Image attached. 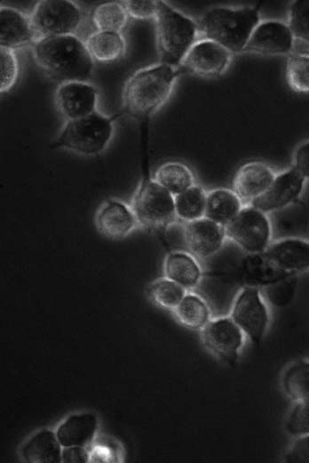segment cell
I'll use <instances>...</instances> for the list:
<instances>
[{"label":"cell","mask_w":309,"mask_h":463,"mask_svg":"<svg viewBox=\"0 0 309 463\" xmlns=\"http://www.w3.org/2000/svg\"><path fill=\"white\" fill-rule=\"evenodd\" d=\"M305 179L293 167H289L276 176L266 191L250 205L271 214L284 209L297 201L305 184Z\"/></svg>","instance_id":"5bb4252c"},{"label":"cell","mask_w":309,"mask_h":463,"mask_svg":"<svg viewBox=\"0 0 309 463\" xmlns=\"http://www.w3.org/2000/svg\"><path fill=\"white\" fill-rule=\"evenodd\" d=\"M260 21L258 6H217L205 12L196 22L199 39L212 40L236 54L243 53Z\"/></svg>","instance_id":"3957f363"},{"label":"cell","mask_w":309,"mask_h":463,"mask_svg":"<svg viewBox=\"0 0 309 463\" xmlns=\"http://www.w3.org/2000/svg\"><path fill=\"white\" fill-rule=\"evenodd\" d=\"M90 459V453L86 447L70 446L62 448V462L64 463H85Z\"/></svg>","instance_id":"ab89813d"},{"label":"cell","mask_w":309,"mask_h":463,"mask_svg":"<svg viewBox=\"0 0 309 463\" xmlns=\"http://www.w3.org/2000/svg\"><path fill=\"white\" fill-rule=\"evenodd\" d=\"M289 86L297 93H309V54H289L285 65Z\"/></svg>","instance_id":"1f68e13d"},{"label":"cell","mask_w":309,"mask_h":463,"mask_svg":"<svg viewBox=\"0 0 309 463\" xmlns=\"http://www.w3.org/2000/svg\"><path fill=\"white\" fill-rule=\"evenodd\" d=\"M295 39L287 23L275 20H261L252 31L243 53L265 55L291 53Z\"/></svg>","instance_id":"9a60e30c"},{"label":"cell","mask_w":309,"mask_h":463,"mask_svg":"<svg viewBox=\"0 0 309 463\" xmlns=\"http://www.w3.org/2000/svg\"><path fill=\"white\" fill-rule=\"evenodd\" d=\"M98 416L91 411L68 415L57 426L55 433L62 447L91 444L99 430Z\"/></svg>","instance_id":"44dd1931"},{"label":"cell","mask_w":309,"mask_h":463,"mask_svg":"<svg viewBox=\"0 0 309 463\" xmlns=\"http://www.w3.org/2000/svg\"><path fill=\"white\" fill-rule=\"evenodd\" d=\"M286 430L297 437L309 434V400L295 403L286 420Z\"/></svg>","instance_id":"d590c367"},{"label":"cell","mask_w":309,"mask_h":463,"mask_svg":"<svg viewBox=\"0 0 309 463\" xmlns=\"http://www.w3.org/2000/svg\"><path fill=\"white\" fill-rule=\"evenodd\" d=\"M297 281L296 273H293L277 283L264 288L266 297L264 296L273 305H286L294 296Z\"/></svg>","instance_id":"e575fe53"},{"label":"cell","mask_w":309,"mask_h":463,"mask_svg":"<svg viewBox=\"0 0 309 463\" xmlns=\"http://www.w3.org/2000/svg\"><path fill=\"white\" fill-rule=\"evenodd\" d=\"M282 386L295 402L309 400V361H299L285 371Z\"/></svg>","instance_id":"4dcf8cb0"},{"label":"cell","mask_w":309,"mask_h":463,"mask_svg":"<svg viewBox=\"0 0 309 463\" xmlns=\"http://www.w3.org/2000/svg\"><path fill=\"white\" fill-rule=\"evenodd\" d=\"M292 167L305 180H309V141L302 142L296 149Z\"/></svg>","instance_id":"f35d334b"},{"label":"cell","mask_w":309,"mask_h":463,"mask_svg":"<svg viewBox=\"0 0 309 463\" xmlns=\"http://www.w3.org/2000/svg\"><path fill=\"white\" fill-rule=\"evenodd\" d=\"M287 24L295 41L309 45V0H296L291 3Z\"/></svg>","instance_id":"d6a6232c"},{"label":"cell","mask_w":309,"mask_h":463,"mask_svg":"<svg viewBox=\"0 0 309 463\" xmlns=\"http://www.w3.org/2000/svg\"><path fill=\"white\" fill-rule=\"evenodd\" d=\"M153 178L173 196L196 183L192 169L179 161H168L155 170Z\"/></svg>","instance_id":"4316f807"},{"label":"cell","mask_w":309,"mask_h":463,"mask_svg":"<svg viewBox=\"0 0 309 463\" xmlns=\"http://www.w3.org/2000/svg\"><path fill=\"white\" fill-rule=\"evenodd\" d=\"M119 116L109 117L97 110L83 118L66 120L52 146L86 157L99 155L108 147L114 135V122Z\"/></svg>","instance_id":"5b68a950"},{"label":"cell","mask_w":309,"mask_h":463,"mask_svg":"<svg viewBox=\"0 0 309 463\" xmlns=\"http://www.w3.org/2000/svg\"><path fill=\"white\" fill-rule=\"evenodd\" d=\"M163 274L187 290L197 288L204 278L198 258L185 250H173L166 255Z\"/></svg>","instance_id":"7402d4cb"},{"label":"cell","mask_w":309,"mask_h":463,"mask_svg":"<svg viewBox=\"0 0 309 463\" xmlns=\"http://www.w3.org/2000/svg\"><path fill=\"white\" fill-rule=\"evenodd\" d=\"M91 19L98 31L122 33L130 17L123 2L112 1L95 7Z\"/></svg>","instance_id":"f1b7e54d"},{"label":"cell","mask_w":309,"mask_h":463,"mask_svg":"<svg viewBox=\"0 0 309 463\" xmlns=\"http://www.w3.org/2000/svg\"><path fill=\"white\" fill-rule=\"evenodd\" d=\"M181 74L179 67L161 62L137 70L123 87V111L136 119L149 118L169 100Z\"/></svg>","instance_id":"7a4b0ae2"},{"label":"cell","mask_w":309,"mask_h":463,"mask_svg":"<svg viewBox=\"0 0 309 463\" xmlns=\"http://www.w3.org/2000/svg\"><path fill=\"white\" fill-rule=\"evenodd\" d=\"M94 223L101 235L115 240L128 237L139 227L131 205L115 198L100 204L95 213Z\"/></svg>","instance_id":"2e32d148"},{"label":"cell","mask_w":309,"mask_h":463,"mask_svg":"<svg viewBox=\"0 0 309 463\" xmlns=\"http://www.w3.org/2000/svg\"><path fill=\"white\" fill-rule=\"evenodd\" d=\"M154 22L160 62L179 67L189 49L199 40L197 22L162 0H157Z\"/></svg>","instance_id":"277c9868"},{"label":"cell","mask_w":309,"mask_h":463,"mask_svg":"<svg viewBox=\"0 0 309 463\" xmlns=\"http://www.w3.org/2000/svg\"><path fill=\"white\" fill-rule=\"evenodd\" d=\"M206 196L207 191L198 183L174 196L177 220L186 223L204 217Z\"/></svg>","instance_id":"83f0119b"},{"label":"cell","mask_w":309,"mask_h":463,"mask_svg":"<svg viewBox=\"0 0 309 463\" xmlns=\"http://www.w3.org/2000/svg\"><path fill=\"white\" fill-rule=\"evenodd\" d=\"M187 291L165 276L151 281L147 288V296L155 305L171 312L178 305Z\"/></svg>","instance_id":"f546056e"},{"label":"cell","mask_w":309,"mask_h":463,"mask_svg":"<svg viewBox=\"0 0 309 463\" xmlns=\"http://www.w3.org/2000/svg\"><path fill=\"white\" fill-rule=\"evenodd\" d=\"M295 272H287L276 265L265 253L245 254L237 265L226 277L242 287L264 288L277 283Z\"/></svg>","instance_id":"7c38bea8"},{"label":"cell","mask_w":309,"mask_h":463,"mask_svg":"<svg viewBox=\"0 0 309 463\" xmlns=\"http://www.w3.org/2000/svg\"><path fill=\"white\" fill-rule=\"evenodd\" d=\"M227 241L245 254L265 253L273 240L270 218L252 205H244L235 218L225 226Z\"/></svg>","instance_id":"52a82bcc"},{"label":"cell","mask_w":309,"mask_h":463,"mask_svg":"<svg viewBox=\"0 0 309 463\" xmlns=\"http://www.w3.org/2000/svg\"><path fill=\"white\" fill-rule=\"evenodd\" d=\"M130 18L138 20H154L157 13V1L126 0L123 1Z\"/></svg>","instance_id":"8d00e7d4"},{"label":"cell","mask_w":309,"mask_h":463,"mask_svg":"<svg viewBox=\"0 0 309 463\" xmlns=\"http://www.w3.org/2000/svg\"><path fill=\"white\" fill-rule=\"evenodd\" d=\"M98 98V88L90 81H67L58 85L54 104L66 120H72L97 111Z\"/></svg>","instance_id":"4fadbf2b"},{"label":"cell","mask_w":309,"mask_h":463,"mask_svg":"<svg viewBox=\"0 0 309 463\" xmlns=\"http://www.w3.org/2000/svg\"><path fill=\"white\" fill-rule=\"evenodd\" d=\"M229 316L247 338L259 345L270 325V312L261 288L242 287L233 300Z\"/></svg>","instance_id":"9c48e42d"},{"label":"cell","mask_w":309,"mask_h":463,"mask_svg":"<svg viewBox=\"0 0 309 463\" xmlns=\"http://www.w3.org/2000/svg\"><path fill=\"white\" fill-rule=\"evenodd\" d=\"M20 63L15 51L0 47V92L5 93L16 85Z\"/></svg>","instance_id":"836d02e7"},{"label":"cell","mask_w":309,"mask_h":463,"mask_svg":"<svg viewBox=\"0 0 309 463\" xmlns=\"http://www.w3.org/2000/svg\"><path fill=\"white\" fill-rule=\"evenodd\" d=\"M40 70L59 85L67 81H90L93 60L84 41L76 35L41 37L31 45Z\"/></svg>","instance_id":"6da1fadb"},{"label":"cell","mask_w":309,"mask_h":463,"mask_svg":"<svg viewBox=\"0 0 309 463\" xmlns=\"http://www.w3.org/2000/svg\"><path fill=\"white\" fill-rule=\"evenodd\" d=\"M243 207L244 204L232 189L214 188L207 191L205 217L226 226Z\"/></svg>","instance_id":"cb8c5ba5"},{"label":"cell","mask_w":309,"mask_h":463,"mask_svg":"<svg viewBox=\"0 0 309 463\" xmlns=\"http://www.w3.org/2000/svg\"><path fill=\"white\" fill-rule=\"evenodd\" d=\"M233 53L210 39H199L182 60V73L210 77L222 75L229 67Z\"/></svg>","instance_id":"8fae6325"},{"label":"cell","mask_w":309,"mask_h":463,"mask_svg":"<svg viewBox=\"0 0 309 463\" xmlns=\"http://www.w3.org/2000/svg\"><path fill=\"white\" fill-rule=\"evenodd\" d=\"M283 459L288 463H309V434L297 436Z\"/></svg>","instance_id":"74e56055"},{"label":"cell","mask_w":309,"mask_h":463,"mask_svg":"<svg viewBox=\"0 0 309 463\" xmlns=\"http://www.w3.org/2000/svg\"><path fill=\"white\" fill-rule=\"evenodd\" d=\"M37 39L75 35L83 21V12L70 0L38 1L30 13Z\"/></svg>","instance_id":"ba28073f"},{"label":"cell","mask_w":309,"mask_h":463,"mask_svg":"<svg viewBox=\"0 0 309 463\" xmlns=\"http://www.w3.org/2000/svg\"><path fill=\"white\" fill-rule=\"evenodd\" d=\"M84 44L92 60L102 63L121 59L126 48L123 34L111 31L96 30L87 37Z\"/></svg>","instance_id":"484cf974"},{"label":"cell","mask_w":309,"mask_h":463,"mask_svg":"<svg viewBox=\"0 0 309 463\" xmlns=\"http://www.w3.org/2000/svg\"><path fill=\"white\" fill-rule=\"evenodd\" d=\"M62 448L55 431L44 428L23 443L20 457L28 463H59L62 462Z\"/></svg>","instance_id":"603a6c76"},{"label":"cell","mask_w":309,"mask_h":463,"mask_svg":"<svg viewBox=\"0 0 309 463\" xmlns=\"http://www.w3.org/2000/svg\"><path fill=\"white\" fill-rule=\"evenodd\" d=\"M172 313L180 325L194 330H202L213 318L208 300L192 290L187 291Z\"/></svg>","instance_id":"d4e9b609"},{"label":"cell","mask_w":309,"mask_h":463,"mask_svg":"<svg viewBox=\"0 0 309 463\" xmlns=\"http://www.w3.org/2000/svg\"><path fill=\"white\" fill-rule=\"evenodd\" d=\"M200 332L203 346L214 357L229 366L238 362L246 336L229 315L212 318Z\"/></svg>","instance_id":"30bf717a"},{"label":"cell","mask_w":309,"mask_h":463,"mask_svg":"<svg viewBox=\"0 0 309 463\" xmlns=\"http://www.w3.org/2000/svg\"><path fill=\"white\" fill-rule=\"evenodd\" d=\"M130 205L139 227L158 230L178 221L174 196L153 177L145 176L140 181Z\"/></svg>","instance_id":"8992f818"},{"label":"cell","mask_w":309,"mask_h":463,"mask_svg":"<svg viewBox=\"0 0 309 463\" xmlns=\"http://www.w3.org/2000/svg\"><path fill=\"white\" fill-rule=\"evenodd\" d=\"M37 39L30 15L11 7L0 6V46L16 51L31 46Z\"/></svg>","instance_id":"d6986e66"},{"label":"cell","mask_w":309,"mask_h":463,"mask_svg":"<svg viewBox=\"0 0 309 463\" xmlns=\"http://www.w3.org/2000/svg\"><path fill=\"white\" fill-rule=\"evenodd\" d=\"M265 256L280 268L297 273L309 269V240L286 237L273 240Z\"/></svg>","instance_id":"ffe728a7"},{"label":"cell","mask_w":309,"mask_h":463,"mask_svg":"<svg viewBox=\"0 0 309 463\" xmlns=\"http://www.w3.org/2000/svg\"><path fill=\"white\" fill-rule=\"evenodd\" d=\"M275 176L270 165L262 160H251L237 169L231 189L244 205H250L266 191Z\"/></svg>","instance_id":"ac0fdd59"},{"label":"cell","mask_w":309,"mask_h":463,"mask_svg":"<svg viewBox=\"0 0 309 463\" xmlns=\"http://www.w3.org/2000/svg\"><path fill=\"white\" fill-rule=\"evenodd\" d=\"M183 224V237L187 251L198 259H206L218 254L227 241L225 226L205 216Z\"/></svg>","instance_id":"e0dca14e"}]
</instances>
